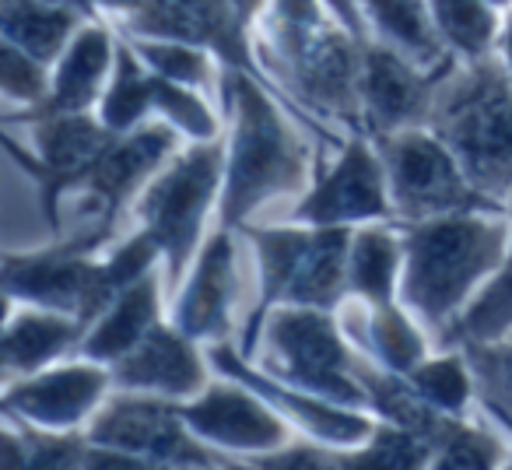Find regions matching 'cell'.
<instances>
[{
	"instance_id": "obj_1",
	"label": "cell",
	"mask_w": 512,
	"mask_h": 470,
	"mask_svg": "<svg viewBox=\"0 0 512 470\" xmlns=\"http://www.w3.org/2000/svg\"><path fill=\"white\" fill-rule=\"evenodd\" d=\"M404 299L432 327L453 320L467 295L502 264L505 225L477 214L428 218L407 235Z\"/></svg>"
},
{
	"instance_id": "obj_2",
	"label": "cell",
	"mask_w": 512,
	"mask_h": 470,
	"mask_svg": "<svg viewBox=\"0 0 512 470\" xmlns=\"http://www.w3.org/2000/svg\"><path fill=\"white\" fill-rule=\"evenodd\" d=\"M432 120L467 176L484 190L512 186V81L495 64H477L446 81Z\"/></svg>"
},
{
	"instance_id": "obj_3",
	"label": "cell",
	"mask_w": 512,
	"mask_h": 470,
	"mask_svg": "<svg viewBox=\"0 0 512 470\" xmlns=\"http://www.w3.org/2000/svg\"><path fill=\"white\" fill-rule=\"evenodd\" d=\"M232 102L239 113L232 158L225 172V221L235 225L256 204L302 186V151L278 120L264 92L246 78L232 81Z\"/></svg>"
},
{
	"instance_id": "obj_4",
	"label": "cell",
	"mask_w": 512,
	"mask_h": 470,
	"mask_svg": "<svg viewBox=\"0 0 512 470\" xmlns=\"http://www.w3.org/2000/svg\"><path fill=\"white\" fill-rule=\"evenodd\" d=\"M274 372L285 383L341 404H365L369 393L355 379V358L344 351L334 323L316 306H288L271 320Z\"/></svg>"
},
{
	"instance_id": "obj_5",
	"label": "cell",
	"mask_w": 512,
	"mask_h": 470,
	"mask_svg": "<svg viewBox=\"0 0 512 470\" xmlns=\"http://www.w3.org/2000/svg\"><path fill=\"white\" fill-rule=\"evenodd\" d=\"M221 183V151L193 148L179 155L141 197L144 232L169 257L172 281L183 274L186 260L197 250V235L204 225V214Z\"/></svg>"
},
{
	"instance_id": "obj_6",
	"label": "cell",
	"mask_w": 512,
	"mask_h": 470,
	"mask_svg": "<svg viewBox=\"0 0 512 470\" xmlns=\"http://www.w3.org/2000/svg\"><path fill=\"white\" fill-rule=\"evenodd\" d=\"M386 179L397 211L414 221L484 207V200L470 190V176L453 148L432 134H393V141H386Z\"/></svg>"
},
{
	"instance_id": "obj_7",
	"label": "cell",
	"mask_w": 512,
	"mask_h": 470,
	"mask_svg": "<svg viewBox=\"0 0 512 470\" xmlns=\"http://www.w3.org/2000/svg\"><path fill=\"white\" fill-rule=\"evenodd\" d=\"M4 281H8V292L18 299L39 302L46 309H67L81 323L95 320L120 295L109 281L106 267L88 264L74 250L11 257Z\"/></svg>"
},
{
	"instance_id": "obj_8",
	"label": "cell",
	"mask_w": 512,
	"mask_h": 470,
	"mask_svg": "<svg viewBox=\"0 0 512 470\" xmlns=\"http://www.w3.org/2000/svg\"><path fill=\"white\" fill-rule=\"evenodd\" d=\"M193 428L186 425L183 411H169L158 400L144 397H120L99 414L88 439L95 446L123 449L141 460H165V463H207L204 449L193 442Z\"/></svg>"
},
{
	"instance_id": "obj_9",
	"label": "cell",
	"mask_w": 512,
	"mask_h": 470,
	"mask_svg": "<svg viewBox=\"0 0 512 470\" xmlns=\"http://www.w3.org/2000/svg\"><path fill=\"white\" fill-rule=\"evenodd\" d=\"M186 425L204 442L242 453H267L285 446V421L256 393L239 386H211L183 411Z\"/></svg>"
},
{
	"instance_id": "obj_10",
	"label": "cell",
	"mask_w": 512,
	"mask_h": 470,
	"mask_svg": "<svg viewBox=\"0 0 512 470\" xmlns=\"http://www.w3.org/2000/svg\"><path fill=\"white\" fill-rule=\"evenodd\" d=\"M193 337L183 330L155 327L137 348L116 358L113 379L123 390L158 393V397H197L204 386V365L193 351Z\"/></svg>"
},
{
	"instance_id": "obj_11",
	"label": "cell",
	"mask_w": 512,
	"mask_h": 470,
	"mask_svg": "<svg viewBox=\"0 0 512 470\" xmlns=\"http://www.w3.org/2000/svg\"><path fill=\"white\" fill-rule=\"evenodd\" d=\"M379 214H386V176L365 144H351L337 169L299 207V218L316 225H344Z\"/></svg>"
},
{
	"instance_id": "obj_12",
	"label": "cell",
	"mask_w": 512,
	"mask_h": 470,
	"mask_svg": "<svg viewBox=\"0 0 512 470\" xmlns=\"http://www.w3.org/2000/svg\"><path fill=\"white\" fill-rule=\"evenodd\" d=\"M106 372L99 365H64V369L43 372L36 379H25L22 386H11L4 407L18 418H29L39 428H71L95 407V400L106 390Z\"/></svg>"
},
{
	"instance_id": "obj_13",
	"label": "cell",
	"mask_w": 512,
	"mask_h": 470,
	"mask_svg": "<svg viewBox=\"0 0 512 470\" xmlns=\"http://www.w3.org/2000/svg\"><path fill=\"white\" fill-rule=\"evenodd\" d=\"M211 358L228 372V376L246 379L249 390H256L264 400H271L274 407H281L288 418H295L302 428H309V432L320 435V439L337 442V446H355V442H362L365 435L372 432V425L362 418V414L341 411V407L330 404L327 397L306 393V390H299V386L285 383V379H278V376H256V372L242 369L228 348H214Z\"/></svg>"
},
{
	"instance_id": "obj_14",
	"label": "cell",
	"mask_w": 512,
	"mask_h": 470,
	"mask_svg": "<svg viewBox=\"0 0 512 470\" xmlns=\"http://www.w3.org/2000/svg\"><path fill=\"white\" fill-rule=\"evenodd\" d=\"M172 151L169 127H144L137 134H127L120 141H109L106 151L81 172V183L88 186V197L95 200L102 218L120 207V200L162 162ZM78 183V179H74Z\"/></svg>"
},
{
	"instance_id": "obj_15",
	"label": "cell",
	"mask_w": 512,
	"mask_h": 470,
	"mask_svg": "<svg viewBox=\"0 0 512 470\" xmlns=\"http://www.w3.org/2000/svg\"><path fill=\"white\" fill-rule=\"evenodd\" d=\"M235 285V253L228 235H214L179 299V330L190 337H218L228 327Z\"/></svg>"
},
{
	"instance_id": "obj_16",
	"label": "cell",
	"mask_w": 512,
	"mask_h": 470,
	"mask_svg": "<svg viewBox=\"0 0 512 470\" xmlns=\"http://www.w3.org/2000/svg\"><path fill=\"white\" fill-rule=\"evenodd\" d=\"M362 99L365 113L379 130H397L425 113V81L414 74L404 53L369 50L362 64Z\"/></svg>"
},
{
	"instance_id": "obj_17",
	"label": "cell",
	"mask_w": 512,
	"mask_h": 470,
	"mask_svg": "<svg viewBox=\"0 0 512 470\" xmlns=\"http://www.w3.org/2000/svg\"><path fill=\"white\" fill-rule=\"evenodd\" d=\"M155 316L158 281L151 274H144V278H137L134 285H127L109 302V309L99 316L92 334L81 341V348L95 362H116V358H123L130 348H137L155 330Z\"/></svg>"
},
{
	"instance_id": "obj_18",
	"label": "cell",
	"mask_w": 512,
	"mask_h": 470,
	"mask_svg": "<svg viewBox=\"0 0 512 470\" xmlns=\"http://www.w3.org/2000/svg\"><path fill=\"white\" fill-rule=\"evenodd\" d=\"M106 123H92L81 113H50V120L36 130L39 151H43V176L50 179V200L57 197L60 186L81 179V172L106 151Z\"/></svg>"
},
{
	"instance_id": "obj_19",
	"label": "cell",
	"mask_w": 512,
	"mask_h": 470,
	"mask_svg": "<svg viewBox=\"0 0 512 470\" xmlns=\"http://www.w3.org/2000/svg\"><path fill=\"white\" fill-rule=\"evenodd\" d=\"M348 257H351L348 232L327 225L323 232H316L309 239L306 257L299 260V267H295L281 299L292 302V306H316V309L337 302L344 281H348Z\"/></svg>"
},
{
	"instance_id": "obj_20",
	"label": "cell",
	"mask_w": 512,
	"mask_h": 470,
	"mask_svg": "<svg viewBox=\"0 0 512 470\" xmlns=\"http://www.w3.org/2000/svg\"><path fill=\"white\" fill-rule=\"evenodd\" d=\"M113 64L109 36L102 29H85L60 53V67L53 74L50 113H81L99 95V85Z\"/></svg>"
},
{
	"instance_id": "obj_21",
	"label": "cell",
	"mask_w": 512,
	"mask_h": 470,
	"mask_svg": "<svg viewBox=\"0 0 512 470\" xmlns=\"http://www.w3.org/2000/svg\"><path fill=\"white\" fill-rule=\"evenodd\" d=\"M8 43L22 46L36 60H57L74 32V15L60 0H4Z\"/></svg>"
},
{
	"instance_id": "obj_22",
	"label": "cell",
	"mask_w": 512,
	"mask_h": 470,
	"mask_svg": "<svg viewBox=\"0 0 512 470\" xmlns=\"http://www.w3.org/2000/svg\"><path fill=\"white\" fill-rule=\"evenodd\" d=\"M81 320L57 313H22L8 323L4 334V362L11 372H36L78 341Z\"/></svg>"
},
{
	"instance_id": "obj_23",
	"label": "cell",
	"mask_w": 512,
	"mask_h": 470,
	"mask_svg": "<svg viewBox=\"0 0 512 470\" xmlns=\"http://www.w3.org/2000/svg\"><path fill=\"white\" fill-rule=\"evenodd\" d=\"M369 18L379 25L386 39L397 46L404 57L414 60H439V29H435L432 8L421 0H365Z\"/></svg>"
},
{
	"instance_id": "obj_24",
	"label": "cell",
	"mask_w": 512,
	"mask_h": 470,
	"mask_svg": "<svg viewBox=\"0 0 512 470\" xmlns=\"http://www.w3.org/2000/svg\"><path fill=\"white\" fill-rule=\"evenodd\" d=\"M400 264V243L383 228H365L351 239L348 257V281L358 295L372 302H386L393 292Z\"/></svg>"
},
{
	"instance_id": "obj_25",
	"label": "cell",
	"mask_w": 512,
	"mask_h": 470,
	"mask_svg": "<svg viewBox=\"0 0 512 470\" xmlns=\"http://www.w3.org/2000/svg\"><path fill=\"white\" fill-rule=\"evenodd\" d=\"M435 18V29L453 50L467 57H484L498 32L495 4L491 0H432L428 4Z\"/></svg>"
},
{
	"instance_id": "obj_26",
	"label": "cell",
	"mask_w": 512,
	"mask_h": 470,
	"mask_svg": "<svg viewBox=\"0 0 512 470\" xmlns=\"http://www.w3.org/2000/svg\"><path fill=\"white\" fill-rule=\"evenodd\" d=\"M148 109H155V74H144L130 50H116L113 85L102 99V123L109 130H130Z\"/></svg>"
},
{
	"instance_id": "obj_27",
	"label": "cell",
	"mask_w": 512,
	"mask_h": 470,
	"mask_svg": "<svg viewBox=\"0 0 512 470\" xmlns=\"http://www.w3.org/2000/svg\"><path fill=\"white\" fill-rule=\"evenodd\" d=\"M369 341L390 372L418 369L421 355H425L421 334L407 323L404 313H397V309L390 306V302H376V313H372V320H369Z\"/></svg>"
},
{
	"instance_id": "obj_28",
	"label": "cell",
	"mask_w": 512,
	"mask_h": 470,
	"mask_svg": "<svg viewBox=\"0 0 512 470\" xmlns=\"http://www.w3.org/2000/svg\"><path fill=\"white\" fill-rule=\"evenodd\" d=\"M509 327H512V257L509 264H502V274L495 281H488V288L470 302L467 316L460 320V334L470 344H477V341H495Z\"/></svg>"
},
{
	"instance_id": "obj_29",
	"label": "cell",
	"mask_w": 512,
	"mask_h": 470,
	"mask_svg": "<svg viewBox=\"0 0 512 470\" xmlns=\"http://www.w3.org/2000/svg\"><path fill=\"white\" fill-rule=\"evenodd\" d=\"M411 386L418 390V397L425 404H432L435 411H463L470 397V379L467 369L456 355L435 358V362H421L418 369H411Z\"/></svg>"
},
{
	"instance_id": "obj_30",
	"label": "cell",
	"mask_w": 512,
	"mask_h": 470,
	"mask_svg": "<svg viewBox=\"0 0 512 470\" xmlns=\"http://www.w3.org/2000/svg\"><path fill=\"white\" fill-rule=\"evenodd\" d=\"M428 442H432L439 467H491L498 463V442L477 428L460 425V421L442 418Z\"/></svg>"
},
{
	"instance_id": "obj_31",
	"label": "cell",
	"mask_w": 512,
	"mask_h": 470,
	"mask_svg": "<svg viewBox=\"0 0 512 470\" xmlns=\"http://www.w3.org/2000/svg\"><path fill=\"white\" fill-rule=\"evenodd\" d=\"M137 53H141V60L151 71L169 81H179V85H200L211 74L207 71V57L186 39H144V43H137Z\"/></svg>"
},
{
	"instance_id": "obj_32",
	"label": "cell",
	"mask_w": 512,
	"mask_h": 470,
	"mask_svg": "<svg viewBox=\"0 0 512 470\" xmlns=\"http://www.w3.org/2000/svg\"><path fill=\"white\" fill-rule=\"evenodd\" d=\"M428 449L432 446H428L425 435L397 425L376 432V439L369 446H362V453L337 463H355V467H418V463L428 460Z\"/></svg>"
},
{
	"instance_id": "obj_33",
	"label": "cell",
	"mask_w": 512,
	"mask_h": 470,
	"mask_svg": "<svg viewBox=\"0 0 512 470\" xmlns=\"http://www.w3.org/2000/svg\"><path fill=\"white\" fill-rule=\"evenodd\" d=\"M477 383L484 386V397L512 418V337L509 341H477L470 344Z\"/></svg>"
},
{
	"instance_id": "obj_34",
	"label": "cell",
	"mask_w": 512,
	"mask_h": 470,
	"mask_svg": "<svg viewBox=\"0 0 512 470\" xmlns=\"http://www.w3.org/2000/svg\"><path fill=\"white\" fill-rule=\"evenodd\" d=\"M155 109H162L165 120L176 123L179 130H186V134L197 137V141H207V137H214V130H218V123L207 113L204 102L193 92H186L179 81H169V78H162V74H155Z\"/></svg>"
},
{
	"instance_id": "obj_35",
	"label": "cell",
	"mask_w": 512,
	"mask_h": 470,
	"mask_svg": "<svg viewBox=\"0 0 512 470\" xmlns=\"http://www.w3.org/2000/svg\"><path fill=\"white\" fill-rule=\"evenodd\" d=\"M0 74H4V92L15 95L22 102H36L46 95V74L43 60H36L32 53H25L22 46L8 43L4 57H0Z\"/></svg>"
},
{
	"instance_id": "obj_36",
	"label": "cell",
	"mask_w": 512,
	"mask_h": 470,
	"mask_svg": "<svg viewBox=\"0 0 512 470\" xmlns=\"http://www.w3.org/2000/svg\"><path fill=\"white\" fill-rule=\"evenodd\" d=\"M264 463H271V467H323V463H330V460L316 453V449H309V446H302V449H285V446H281L278 456H271V460H264Z\"/></svg>"
},
{
	"instance_id": "obj_37",
	"label": "cell",
	"mask_w": 512,
	"mask_h": 470,
	"mask_svg": "<svg viewBox=\"0 0 512 470\" xmlns=\"http://www.w3.org/2000/svg\"><path fill=\"white\" fill-rule=\"evenodd\" d=\"M502 53H505V64H509V71H512V18L502 32Z\"/></svg>"
},
{
	"instance_id": "obj_38",
	"label": "cell",
	"mask_w": 512,
	"mask_h": 470,
	"mask_svg": "<svg viewBox=\"0 0 512 470\" xmlns=\"http://www.w3.org/2000/svg\"><path fill=\"white\" fill-rule=\"evenodd\" d=\"M102 4H109V8H134L141 0H102Z\"/></svg>"
},
{
	"instance_id": "obj_39",
	"label": "cell",
	"mask_w": 512,
	"mask_h": 470,
	"mask_svg": "<svg viewBox=\"0 0 512 470\" xmlns=\"http://www.w3.org/2000/svg\"><path fill=\"white\" fill-rule=\"evenodd\" d=\"M491 4H509V0H491Z\"/></svg>"
},
{
	"instance_id": "obj_40",
	"label": "cell",
	"mask_w": 512,
	"mask_h": 470,
	"mask_svg": "<svg viewBox=\"0 0 512 470\" xmlns=\"http://www.w3.org/2000/svg\"><path fill=\"white\" fill-rule=\"evenodd\" d=\"M85 4H88V0H85Z\"/></svg>"
}]
</instances>
